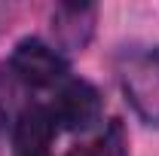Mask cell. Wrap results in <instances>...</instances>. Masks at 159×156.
Listing matches in <instances>:
<instances>
[{"label": "cell", "instance_id": "cell-2", "mask_svg": "<svg viewBox=\"0 0 159 156\" xmlns=\"http://www.w3.org/2000/svg\"><path fill=\"white\" fill-rule=\"evenodd\" d=\"M12 71L28 86H55L58 80H64L67 64L58 49L46 46L43 40H21L12 49Z\"/></svg>", "mask_w": 159, "mask_h": 156}, {"label": "cell", "instance_id": "cell-3", "mask_svg": "<svg viewBox=\"0 0 159 156\" xmlns=\"http://www.w3.org/2000/svg\"><path fill=\"white\" fill-rule=\"evenodd\" d=\"M52 117H55V122H61V126L70 129V132H83V129H89L92 122H98L101 98H98V92H95V86H89V83H83V80L67 83L58 92V98H55Z\"/></svg>", "mask_w": 159, "mask_h": 156}, {"label": "cell", "instance_id": "cell-5", "mask_svg": "<svg viewBox=\"0 0 159 156\" xmlns=\"http://www.w3.org/2000/svg\"><path fill=\"white\" fill-rule=\"evenodd\" d=\"M19 156H49V153H19Z\"/></svg>", "mask_w": 159, "mask_h": 156}, {"label": "cell", "instance_id": "cell-1", "mask_svg": "<svg viewBox=\"0 0 159 156\" xmlns=\"http://www.w3.org/2000/svg\"><path fill=\"white\" fill-rule=\"evenodd\" d=\"M122 89L138 117L150 126H159V46L141 49L125 61Z\"/></svg>", "mask_w": 159, "mask_h": 156}, {"label": "cell", "instance_id": "cell-4", "mask_svg": "<svg viewBox=\"0 0 159 156\" xmlns=\"http://www.w3.org/2000/svg\"><path fill=\"white\" fill-rule=\"evenodd\" d=\"M52 135H55V117L40 110V107L25 110L19 117V122H16V147H19V153H46Z\"/></svg>", "mask_w": 159, "mask_h": 156}]
</instances>
